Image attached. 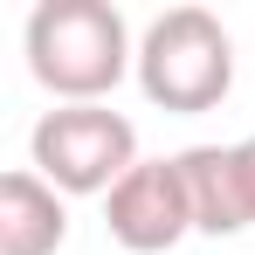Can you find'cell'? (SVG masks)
Here are the masks:
<instances>
[{"label": "cell", "instance_id": "1", "mask_svg": "<svg viewBox=\"0 0 255 255\" xmlns=\"http://www.w3.org/2000/svg\"><path fill=\"white\" fill-rule=\"evenodd\" d=\"M28 76L55 104H111V90L138 69L125 14L111 0H42L21 28Z\"/></svg>", "mask_w": 255, "mask_h": 255}, {"label": "cell", "instance_id": "6", "mask_svg": "<svg viewBox=\"0 0 255 255\" xmlns=\"http://www.w3.org/2000/svg\"><path fill=\"white\" fill-rule=\"evenodd\" d=\"M179 172H186V193H193V235H242L249 221V193H242V159L235 145H186L172 152Z\"/></svg>", "mask_w": 255, "mask_h": 255}, {"label": "cell", "instance_id": "7", "mask_svg": "<svg viewBox=\"0 0 255 255\" xmlns=\"http://www.w3.org/2000/svg\"><path fill=\"white\" fill-rule=\"evenodd\" d=\"M235 159H242V193H249V221H255V138L235 145Z\"/></svg>", "mask_w": 255, "mask_h": 255}, {"label": "cell", "instance_id": "2", "mask_svg": "<svg viewBox=\"0 0 255 255\" xmlns=\"http://www.w3.org/2000/svg\"><path fill=\"white\" fill-rule=\"evenodd\" d=\"M131 76L145 90V104H159L172 118H200L214 104H228V90H235V35L207 7H166L138 35Z\"/></svg>", "mask_w": 255, "mask_h": 255}, {"label": "cell", "instance_id": "5", "mask_svg": "<svg viewBox=\"0 0 255 255\" xmlns=\"http://www.w3.org/2000/svg\"><path fill=\"white\" fill-rule=\"evenodd\" d=\"M69 242V200L35 166L0 179V255H55Z\"/></svg>", "mask_w": 255, "mask_h": 255}, {"label": "cell", "instance_id": "4", "mask_svg": "<svg viewBox=\"0 0 255 255\" xmlns=\"http://www.w3.org/2000/svg\"><path fill=\"white\" fill-rule=\"evenodd\" d=\"M104 228L131 255H166L193 235V193L179 159H138V166L104 193Z\"/></svg>", "mask_w": 255, "mask_h": 255}, {"label": "cell", "instance_id": "3", "mask_svg": "<svg viewBox=\"0 0 255 255\" xmlns=\"http://www.w3.org/2000/svg\"><path fill=\"white\" fill-rule=\"evenodd\" d=\"M28 166L42 172L62 200L111 193L138 166V125L111 104H55L28 131Z\"/></svg>", "mask_w": 255, "mask_h": 255}]
</instances>
